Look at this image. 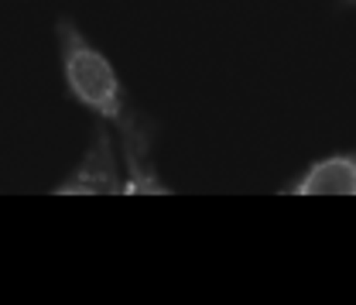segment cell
Listing matches in <instances>:
<instances>
[{
    "mask_svg": "<svg viewBox=\"0 0 356 305\" xmlns=\"http://www.w3.org/2000/svg\"><path fill=\"white\" fill-rule=\"evenodd\" d=\"M343 3H346V7H353V3H356V0H343Z\"/></svg>",
    "mask_w": 356,
    "mask_h": 305,
    "instance_id": "cell-5",
    "label": "cell"
},
{
    "mask_svg": "<svg viewBox=\"0 0 356 305\" xmlns=\"http://www.w3.org/2000/svg\"><path fill=\"white\" fill-rule=\"evenodd\" d=\"M284 192L291 196H356V151L312 162Z\"/></svg>",
    "mask_w": 356,
    "mask_h": 305,
    "instance_id": "cell-4",
    "label": "cell"
},
{
    "mask_svg": "<svg viewBox=\"0 0 356 305\" xmlns=\"http://www.w3.org/2000/svg\"><path fill=\"white\" fill-rule=\"evenodd\" d=\"M151 137H154V127L144 117L131 127L117 131L120 155H124V196H172V185H165L158 175Z\"/></svg>",
    "mask_w": 356,
    "mask_h": 305,
    "instance_id": "cell-3",
    "label": "cell"
},
{
    "mask_svg": "<svg viewBox=\"0 0 356 305\" xmlns=\"http://www.w3.org/2000/svg\"><path fill=\"white\" fill-rule=\"evenodd\" d=\"M55 38H58L62 79H65L69 96L79 107H86L92 117L106 120L113 131L137 124L140 114L127 100V89L117 76V65L92 45L86 31L72 17H62V21H55Z\"/></svg>",
    "mask_w": 356,
    "mask_h": 305,
    "instance_id": "cell-1",
    "label": "cell"
},
{
    "mask_svg": "<svg viewBox=\"0 0 356 305\" xmlns=\"http://www.w3.org/2000/svg\"><path fill=\"white\" fill-rule=\"evenodd\" d=\"M120 141H113L110 124L99 120L92 144L83 162L65 175L51 192L55 196H124V155H117Z\"/></svg>",
    "mask_w": 356,
    "mask_h": 305,
    "instance_id": "cell-2",
    "label": "cell"
}]
</instances>
